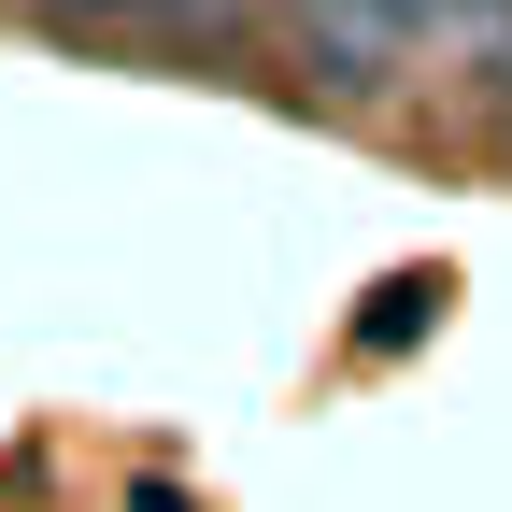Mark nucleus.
Listing matches in <instances>:
<instances>
[{
	"mask_svg": "<svg viewBox=\"0 0 512 512\" xmlns=\"http://www.w3.org/2000/svg\"><path fill=\"white\" fill-rule=\"evenodd\" d=\"M299 57H313V86H342V100H384L427 57V29L399 15V0H299Z\"/></svg>",
	"mask_w": 512,
	"mask_h": 512,
	"instance_id": "1",
	"label": "nucleus"
},
{
	"mask_svg": "<svg viewBox=\"0 0 512 512\" xmlns=\"http://www.w3.org/2000/svg\"><path fill=\"white\" fill-rule=\"evenodd\" d=\"M29 15H57V29H128L143 0H29Z\"/></svg>",
	"mask_w": 512,
	"mask_h": 512,
	"instance_id": "3",
	"label": "nucleus"
},
{
	"mask_svg": "<svg viewBox=\"0 0 512 512\" xmlns=\"http://www.w3.org/2000/svg\"><path fill=\"white\" fill-rule=\"evenodd\" d=\"M427 43H456L484 86H512V0H441V15H427Z\"/></svg>",
	"mask_w": 512,
	"mask_h": 512,
	"instance_id": "2",
	"label": "nucleus"
},
{
	"mask_svg": "<svg viewBox=\"0 0 512 512\" xmlns=\"http://www.w3.org/2000/svg\"><path fill=\"white\" fill-rule=\"evenodd\" d=\"M399 15H413V29H427V15H441V0H399Z\"/></svg>",
	"mask_w": 512,
	"mask_h": 512,
	"instance_id": "4",
	"label": "nucleus"
}]
</instances>
